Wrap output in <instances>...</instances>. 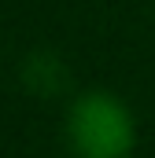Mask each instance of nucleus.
<instances>
[{
	"label": "nucleus",
	"mask_w": 155,
	"mask_h": 158,
	"mask_svg": "<svg viewBox=\"0 0 155 158\" xmlns=\"http://www.w3.org/2000/svg\"><path fill=\"white\" fill-rule=\"evenodd\" d=\"M67 143L74 158H129L137 143L129 107L111 92L78 96L67 118Z\"/></svg>",
	"instance_id": "1"
},
{
	"label": "nucleus",
	"mask_w": 155,
	"mask_h": 158,
	"mask_svg": "<svg viewBox=\"0 0 155 158\" xmlns=\"http://www.w3.org/2000/svg\"><path fill=\"white\" fill-rule=\"evenodd\" d=\"M26 81H30L33 92H59V85H63V66H59V59H55V55H33V63H30V70H26Z\"/></svg>",
	"instance_id": "2"
}]
</instances>
